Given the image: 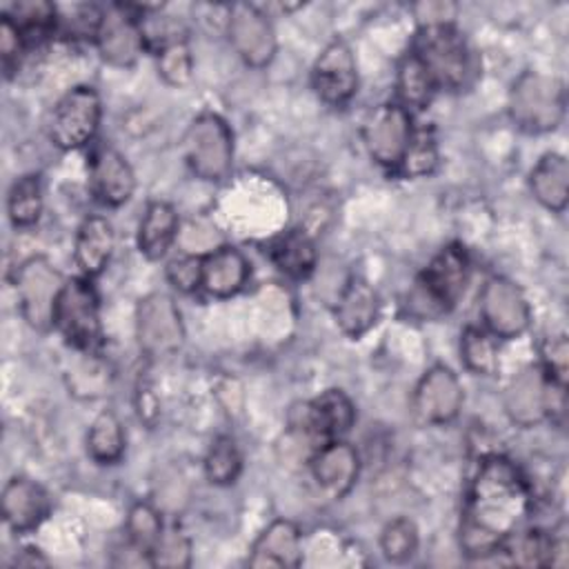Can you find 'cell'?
Here are the masks:
<instances>
[{
    "mask_svg": "<svg viewBox=\"0 0 569 569\" xmlns=\"http://www.w3.org/2000/svg\"><path fill=\"white\" fill-rule=\"evenodd\" d=\"M24 47H27V42L20 36L18 27L9 18V13H2V20H0V56H2V69H4L7 76H11L18 69Z\"/></svg>",
    "mask_w": 569,
    "mask_h": 569,
    "instance_id": "41",
    "label": "cell"
},
{
    "mask_svg": "<svg viewBox=\"0 0 569 569\" xmlns=\"http://www.w3.org/2000/svg\"><path fill=\"white\" fill-rule=\"evenodd\" d=\"M149 565L167 567V569L189 567L191 565V540L178 529L162 531V536L149 551Z\"/></svg>",
    "mask_w": 569,
    "mask_h": 569,
    "instance_id": "37",
    "label": "cell"
},
{
    "mask_svg": "<svg viewBox=\"0 0 569 569\" xmlns=\"http://www.w3.org/2000/svg\"><path fill=\"white\" fill-rule=\"evenodd\" d=\"M469 282V256L465 247L451 242L442 247L418 276L416 287L409 293V309L420 318L447 313Z\"/></svg>",
    "mask_w": 569,
    "mask_h": 569,
    "instance_id": "3",
    "label": "cell"
},
{
    "mask_svg": "<svg viewBox=\"0 0 569 569\" xmlns=\"http://www.w3.org/2000/svg\"><path fill=\"white\" fill-rule=\"evenodd\" d=\"M158 73L171 87H184L193 76V58L187 40L167 44L156 53Z\"/></svg>",
    "mask_w": 569,
    "mask_h": 569,
    "instance_id": "36",
    "label": "cell"
},
{
    "mask_svg": "<svg viewBox=\"0 0 569 569\" xmlns=\"http://www.w3.org/2000/svg\"><path fill=\"white\" fill-rule=\"evenodd\" d=\"M540 369L549 378L551 385L565 389L569 373V342L565 333L547 336L540 345Z\"/></svg>",
    "mask_w": 569,
    "mask_h": 569,
    "instance_id": "39",
    "label": "cell"
},
{
    "mask_svg": "<svg viewBox=\"0 0 569 569\" xmlns=\"http://www.w3.org/2000/svg\"><path fill=\"white\" fill-rule=\"evenodd\" d=\"M67 278L44 256L27 258L16 271V298L29 327L47 331L53 327V309Z\"/></svg>",
    "mask_w": 569,
    "mask_h": 569,
    "instance_id": "7",
    "label": "cell"
},
{
    "mask_svg": "<svg viewBox=\"0 0 569 569\" xmlns=\"http://www.w3.org/2000/svg\"><path fill=\"white\" fill-rule=\"evenodd\" d=\"M124 531H127V540H129L131 549H136L140 556H144L147 565H149V551L153 549V545L158 542V538L164 531L158 509L142 500L133 502L127 511Z\"/></svg>",
    "mask_w": 569,
    "mask_h": 569,
    "instance_id": "34",
    "label": "cell"
},
{
    "mask_svg": "<svg viewBox=\"0 0 569 569\" xmlns=\"http://www.w3.org/2000/svg\"><path fill=\"white\" fill-rule=\"evenodd\" d=\"M462 402L465 393L458 376L445 365H433L420 376L411 409L422 425H449L458 418Z\"/></svg>",
    "mask_w": 569,
    "mask_h": 569,
    "instance_id": "15",
    "label": "cell"
},
{
    "mask_svg": "<svg viewBox=\"0 0 569 569\" xmlns=\"http://www.w3.org/2000/svg\"><path fill=\"white\" fill-rule=\"evenodd\" d=\"M460 356L471 373L493 376L498 371V338L485 327L469 325L460 333Z\"/></svg>",
    "mask_w": 569,
    "mask_h": 569,
    "instance_id": "31",
    "label": "cell"
},
{
    "mask_svg": "<svg viewBox=\"0 0 569 569\" xmlns=\"http://www.w3.org/2000/svg\"><path fill=\"white\" fill-rule=\"evenodd\" d=\"M136 338L144 356L162 360L180 351L184 325L178 305L162 291L147 293L136 307Z\"/></svg>",
    "mask_w": 569,
    "mask_h": 569,
    "instance_id": "8",
    "label": "cell"
},
{
    "mask_svg": "<svg viewBox=\"0 0 569 569\" xmlns=\"http://www.w3.org/2000/svg\"><path fill=\"white\" fill-rule=\"evenodd\" d=\"M336 325L347 336L358 340L365 336L380 318V298L378 291L360 276H351L340 289L336 309Z\"/></svg>",
    "mask_w": 569,
    "mask_h": 569,
    "instance_id": "21",
    "label": "cell"
},
{
    "mask_svg": "<svg viewBox=\"0 0 569 569\" xmlns=\"http://www.w3.org/2000/svg\"><path fill=\"white\" fill-rule=\"evenodd\" d=\"M227 36L233 51L247 67L262 69L276 58V29L256 4L236 2L229 7Z\"/></svg>",
    "mask_w": 569,
    "mask_h": 569,
    "instance_id": "12",
    "label": "cell"
},
{
    "mask_svg": "<svg viewBox=\"0 0 569 569\" xmlns=\"http://www.w3.org/2000/svg\"><path fill=\"white\" fill-rule=\"evenodd\" d=\"M438 164V149H436V140L429 131H416L411 136V142L407 147V153L400 162V171L405 176L411 178H420V176H429Z\"/></svg>",
    "mask_w": 569,
    "mask_h": 569,
    "instance_id": "38",
    "label": "cell"
},
{
    "mask_svg": "<svg viewBox=\"0 0 569 569\" xmlns=\"http://www.w3.org/2000/svg\"><path fill=\"white\" fill-rule=\"evenodd\" d=\"M127 449V436L120 418L104 409L100 411L87 431V453L98 465H116L122 460Z\"/></svg>",
    "mask_w": 569,
    "mask_h": 569,
    "instance_id": "28",
    "label": "cell"
},
{
    "mask_svg": "<svg viewBox=\"0 0 569 569\" xmlns=\"http://www.w3.org/2000/svg\"><path fill=\"white\" fill-rule=\"evenodd\" d=\"M167 280L182 293H191L202 287V256L184 253L167 264Z\"/></svg>",
    "mask_w": 569,
    "mask_h": 569,
    "instance_id": "40",
    "label": "cell"
},
{
    "mask_svg": "<svg viewBox=\"0 0 569 569\" xmlns=\"http://www.w3.org/2000/svg\"><path fill=\"white\" fill-rule=\"evenodd\" d=\"M309 469L316 485L325 493H329L331 498H342L358 480L360 456L356 447H351L342 438L327 440L313 451Z\"/></svg>",
    "mask_w": 569,
    "mask_h": 569,
    "instance_id": "17",
    "label": "cell"
},
{
    "mask_svg": "<svg viewBox=\"0 0 569 569\" xmlns=\"http://www.w3.org/2000/svg\"><path fill=\"white\" fill-rule=\"evenodd\" d=\"M409 51L427 69L436 89L458 91L467 87L476 73L471 47L453 22L420 24Z\"/></svg>",
    "mask_w": 569,
    "mask_h": 569,
    "instance_id": "2",
    "label": "cell"
},
{
    "mask_svg": "<svg viewBox=\"0 0 569 569\" xmlns=\"http://www.w3.org/2000/svg\"><path fill=\"white\" fill-rule=\"evenodd\" d=\"M204 476L216 487H229L242 471V453L231 436H218L204 453Z\"/></svg>",
    "mask_w": 569,
    "mask_h": 569,
    "instance_id": "33",
    "label": "cell"
},
{
    "mask_svg": "<svg viewBox=\"0 0 569 569\" xmlns=\"http://www.w3.org/2000/svg\"><path fill=\"white\" fill-rule=\"evenodd\" d=\"M53 327L80 351H93L100 345V302L89 278L80 276L64 282L53 309Z\"/></svg>",
    "mask_w": 569,
    "mask_h": 569,
    "instance_id": "6",
    "label": "cell"
},
{
    "mask_svg": "<svg viewBox=\"0 0 569 569\" xmlns=\"http://www.w3.org/2000/svg\"><path fill=\"white\" fill-rule=\"evenodd\" d=\"M356 422V405L342 389H325L316 396L305 411V427L327 440L342 438Z\"/></svg>",
    "mask_w": 569,
    "mask_h": 569,
    "instance_id": "22",
    "label": "cell"
},
{
    "mask_svg": "<svg viewBox=\"0 0 569 569\" xmlns=\"http://www.w3.org/2000/svg\"><path fill=\"white\" fill-rule=\"evenodd\" d=\"M509 118L527 133H547L560 127L567 111V91L560 78L522 71L509 89Z\"/></svg>",
    "mask_w": 569,
    "mask_h": 569,
    "instance_id": "4",
    "label": "cell"
},
{
    "mask_svg": "<svg viewBox=\"0 0 569 569\" xmlns=\"http://www.w3.org/2000/svg\"><path fill=\"white\" fill-rule=\"evenodd\" d=\"M533 493L520 467L502 453L482 456L467 491L458 542L465 556L500 551L531 513Z\"/></svg>",
    "mask_w": 569,
    "mask_h": 569,
    "instance_id": "1",
    "label": "cell"
},
{
    "mask_svg": "<svg viewBox=\"0 0 569 569\" xmlns=\"http://www.w3.org/2000/svg\"><path fill=\"white\" fill-rule=\"evenodd\" d=\"M93 40L100 58L111 67H131L147 49L140 20L129 7H111L102 11Z\"/></svg>",
    "mask_w": 569,
    "mask_h": 569,
    "instance_id": "16",
    "label": "cell"
},
{
    "mask_svg": "<svg viewBox=\"0 0 569 569\" xmlns=\"http://www.w3.org/2000/svg\"><path fill=\"white\" fill-rule=\"evenodd\" d=\"M482 327L498 340L522 336L531 325V307L516 282L502 276H491L480 289Z\"/></svg>",
    "mask_w": 569,
    "mask_h": 569,
    "instance_id": "10",
    "label": "cell"
},
{
    "mask_svg": "<svg viewBox=\"0 0 569 569\" xmlns=\"http://www.w3.org/2000/svg\"><path fill=\"white\" fill-rule=\"evenodd\" d=\"M269 256L273 260V264L289 278L293 280H305L307 276H311V271L316 269V244L313 240L300 231H287L282 233L269 249Z\"/></svg>",
    "mask_w": 569,
    "mask_h": 569,
    "instance_id": "27",
    "label": "cell"
},
{
    "mask_svg": "<svg viewBox=\"0 0 569 569\" xmlns=\"http://www.w3.org/2000/svg\"><path fill=\"white\" fill-rule=\"evenodd\" d=\"M302 560V533L296 522L278 518L269 522L251 545L249 565L256 569H291Z\"/></svg>",
    "mask_w": 569,
    "mask_h": 569,
    "instance_id": "20",
    "label": "cell"
},
{
    "mask_svg": "<svg viewBox=\"0 0 569 569\" xmlns=\"http://www.w3.org/2000/svg\"><path fill=\"white\" fill-rule=\"evenodd\" d=\"M311 84L316 96L329 107H345L358 91V64L351 47L333 38L322 47L313 67Z\"/></svg>",
    "mask_w": 569,
    "mask_h": 569,
    "instance_id": "14",
    "label": "cell"
},
{
    "mask_svg": "<svg viewBox=\"0 0 569 569\" xmlns=\"http://www.w3.org/2000/svg\"><path fill=\"white\" fill-rule=\"evenodd\" d=\"M182 153L193 176L222 182L233 167V133L227 120L213 111L198 113L182 136Z\"/></svg>",
    "mask_w": 569,
    "mask_h": 569,
    "instance_id": "5",
    "label": "cell"
},
{
    "mask_svg": "<svg viewBox=\"0 0 569 569\" xmlns=\"http://www.w3.org/2000/svg\"><path fill=\"white\" fill-rule=\"evenodd\" d=\"M436 84L431 80V76L427 73V69L420 64V60L409 51L400 64H398V73H396V93H398V104H402L407 111L411 109H425L433 93H436Z\"/></svg>",
    "mask_w": 569,
    "mask_h": 569,
    "instance_id": "29",
    "label": "cell"
},
{
    "mask_svg": "<svg viewBox=\"0 0 569 569\" xmlns=\"http://www.w3.org/2000/svg\"><path fill=\"white\" fill-rule=\"evenodd\" d=\"M180 233V220L173 209V204L164 200H151L144 207V213L138 224V251L147 260H160L169 247L178 240Z\"/></svg>",
    "mask_w": 569,
    "mask_h": 569,
    "instance_id": "25",
    "label": "cell"
},
{
    "mask_svg": "<svg viewBox=\"0 0 569 569\" xmlns=\"http://www.w3.org/2000/svg\"><path fill=\"white\" fill-rule=\"evenodd\" d=\"M565 391L549 382L540 365H529L511 378L505 389V411L518 427H536L551 418L556 407V393ZM562 411V409H558Z\"/></svg>",
    "mask_w": 569,
    "mask_h": 569,
    "instance_id": "13",
    "label": "cell"
},
{
    "mask_svg": "<svg viewBox=\"0 0 569 569\" xmlns=\"http://www.w3.org/2000/svg\"><path fill=\"white\" fill-rule=\"evenodd\" d=\"M89 189L104 207H122L136 191V173L113 147H100L91 156Z\"/></svg>",
    "mask_w": 569,
    "mask_h": 569,
    "instance_id": "18",
    "label": "cell"
},
{
    "mask_svg": "<svg viewBox=\"0 0 569 569\" xmlns=\"http://www.w3.org/2000/svg\"><path fill=\"white\" fill-rule=\"evenodd\" d=\"M0 507H2L4 522L13 531L24 533L36 529L47 518L51 502H49V493L36 480L24 476H13L2 487Z\"/></svg>",
    "mask_w": 569,
    "mask_h": 569,
    "instance_id": "19",
    "label": "cell"
},
{
    "mask_svg": "<svg viewBox=\"0 0 569 569\" xmlns=\"http://www.w3.org/2000/svg\"><path fill=\"white\" fill-rule=\"evenodd\" d=\"M418 545H420L418 527L407 516H398L389 520L380 533V551L389 562H396V565L411 560L413 553L418 551Z\"/></svg>",
    "mask_w": 569,
    "mask_h": 569,
    "instance_id": "35",
    "label": "cell"
},
{
    "mask_svg": "<svg viewBox=\"0 0 569 569\" xmlns=\"http://www.w3.org/2000/svg\"><path fill=\"white\" fill-rule=\"evenodd\" d=\"M27 44L49 38L58 27V9L47 0L18 2L9 13Z\"/></svg>",
    "mask_w": 569,
    "mask_h": 569,
    "instance_id": "32",
    "label": "cell"
},
{
    "mask_svg": "<svg viewBox=\"0 0 569 569\" xmlns=\"http://www.w3.org/2000/svg\"><path fill=\"white\" fill-rule=\"evenodd\" d=\"M113 244H116V236L107 218L102 216L84 218L82 224L78 227L76 249H73V258L80 273L89 280L100 276L111 260Z\"/></svg>",
    "mask_w": 569,
    "mask_h": 569,
    "instance_id": "24",
    "label": "cell"
},
{
    "mask_svg": "<svg viewBox=\"0 0 569 569\" xmlns=\"http://www.w3.org/2000/svg\"><path fill=\"white\" fill-rule=\"evenodd\" d=\"M413 136L411 113L398 102L378 104L362 124L367 153L387 169H398Z\"/></svg>",
    "mask_w": 569,
    "mask_h": 569,
    "instance_id": "11",
    "label": "cell"
},
{
    "mask_svg": "<svg viewBox=\"0 0 569 569\" xmlns=\"http://www.w3.org/2000/svg\"><path fill=\"white\" fill-rule=\"evenodd\" d=\"M531 196L549 211L560 213L569 202V164L562 153H545L529 173Z\"/></svg>",
    "mask_w": 569,
    "mask_h": 569,
    "instance_id": "26",
    "label": "cell"
},
{
    "mask_svg": "<svg viewBox=\"0 0 569 569\" xmlns=\"http://www.w3.org/2000/svg\"><path fill=\"white\" fill-rule=\"evenodd\" d=\"M249 278V262L236 247L220 244L202 256V289L213 298L236 296Z\"/></svg>",
    "mask_w": 569,
    "mask_h": 569,
    "instance_id": "23",
    "label": "cell"
},
{
    "mask_svg": "<svg viewBox=\"0 0 569 569\" xmlns=\"http://www.w3.org/2000/svg\"><path fill=\"white\" fill-rule=\"evenodd\" d=\"M42 184L36 173H27L13 180L7 193V213L13 227H31L42 213Z\"/></svg>",
    "mask_w": 569,
    "mask_h": 569,
    "instance_id": "30",
    "label": "cell"
},
{
    "mask_svg": "<svg viewBox=\"0 0 569 569\" xmlns=\"http://www.w3.org/2000/svg\"><path fill=\"white\" fill-rule=\"evenodd\" d=\"M102 118V102L93 87H71L53 107L49 120V138L62 149H80L93 140Z\"/></svg>",
    "mask_w": 569,
    "mask_h": 569,
    "instance_id": "9",
    "label": "cell"
},
{
    "mask_svg": "<svg viewBox=\"0 0 569 569\" xmlns=\"http://www.w3.org/2000/svg\"><path fill=\"white\" fill-rule=\"evenodd\" d=\"M16 565H18V567H36V565L47 567V565H49V560H47L44 556H40V553H38V549L29 547V549H24V551L16 558Z\"/></svg>",
    "mask_w": 569,
    "mask_h": 569,
    "instance_id": "42",
    "label": "cell"
}]
</instances>
